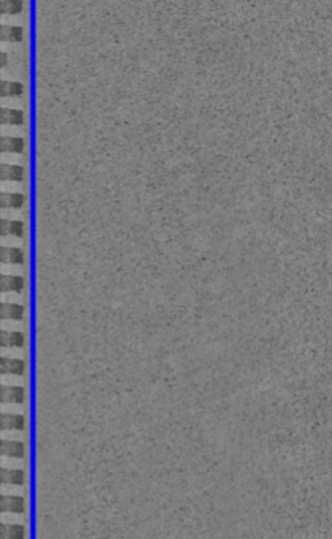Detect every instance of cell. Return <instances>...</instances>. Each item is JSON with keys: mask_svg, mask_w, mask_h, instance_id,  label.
Segmentation results:
<instances>
[{"mask_svg": "<svg viewBox=\"0 0 332 539\" xmlns=\"http://www.w3.org/2000/svg\"><path fill=\"white\" fill-rule=\"evenodd\" d=\"M2 402L4 403H23L26 398V391L21 386H2Z\"/></svg>", "mask_w": 332, "mask_h": 539, "instance_id": "2", "label": "cell"}, {"mask_svg": "<svg viewBox=\"0 0 332 539\" xmlns=\"http://www.w3.org/2000/svg\"><path fill=\"white\" fill-rule=\"evenodd\" d=\"M7 60H8L7 54H5V52H2V57H0V62H2V67H4V65H7Z\"/></svg>", "mask_w": 332, "mask_h": 539, "instance_id": "20", "label": "cell"}, {"mask_svg": "<svg viewBox=\"0 0 332 539\" xmlns=\"http://www.w3.org/2000/svg\"><path fill=\"white\" fill-rule=\"evenodd\" d=\"M0 149H2V152L19 154V152H23V149H24V141L21 138L5 136V138H2V143H0Z\"/></svg>", "mask_w": 332, "mask_h": 539, "instance_id": "11", "label": "cell"}, {"mask_svg": "<svg viewBox=\"0 0 332 539\" xmlns=\"http://www.w3.org/2000/svg\"><path fill=\"white\" fill-rule=\"evenodd\" d=\"M24 204V196L21 193H4L2 207L5 209H19Z\"/></svg>", "mask_w": 332, "mask_h": 539, "instance_id": "15", "label": "cell"}, {"mask_svg": "<svg viewBox=\"0 0 332 539\" xmlns=\"http://www.w3.org/2000/svg\"><path fill=\"white\" fill-rule=\"evenodd\" d=\"M0 176H2V180H23L24 177V169L18 166V165H2V169H0Z\"/></svg>", "mask_w": 332, "mask_h": 539, "instance_id": "13", "label": "cell"}, {"mask_svg": "<svg viewBox=\"0 0 332 539\" xmlns=\"http://www.w3.org/2000/svg\"><path fill=\"white\" fill-rule=\"evenodd\" d=\"M24 316V307L13 302L2 304V318L5 319H21Z\"/></svg>", "mask_w": 332, "mask_h": 539, "instance_id": "14", "label": "cell"}, {"mask_svg": "<svg viewBox=\"0 0 332 539\" xmlns=\"http://www.w3.org/2000/svg\"><path fill=\"white\" fill-rule=\"evenodd\" d=\"M24 471L16 468H4L2 470V482L12 484V486H21L24 484Z\"/></svg>", "mask_w": 332, "mask_h": 539, "instance_id": "12", "label": "cell"}, {"mask_svg": "<svg viewBox=\"0 0 332 539\" xmlns=\"http://www.w3.org/2000/svg\"><path fill=\"white\" fill-rule=\"evenodd\" d=\"M2 539H23L24 526L23 525H2Z\"/></svg>", "mask_w": 332, "mask_h": 539, "instance_id": "17", "label": "cell"}, {"mask_svg": "<svg viewBox=\"0 0 332 539\" xmlns=\"http://www.w3.org/2000/svg\"><path fill=\"white\" fill-rule=\"evenodd\" d=\"M23 29L18 26H2V32L0 37L5 41H21L23 40Z\"/></svg>", "mask_w": 332, "mask_h": 539, "instance_id": "16", "label": "cell"}, {"mask_svg": "<svg viewBox=\"0 0 332 539\" xmlns=\"http://www.w3.org/2000/svg\"><path fill=\"white\" fill-rule=\"evenodd\" d=\"M0 228H2V236L7 237H23L24 234V225L18 220H2Z\"/></svg>", "mask_w": 332, "mask_h": 539, "instance_id": "6", "label": "cell"}, {"mask_svg": "<svg viewBox=\"0 0 332 539\" xmlns=\"http://www.w3.org/2000/svg\"><path fill=\"white\" fill-rule=\"evenodd\" d=\"M0 12L2 15H16L23 12L21 0H0Z\"/></svg>", "mask_w": 332, "mask_h": 539, "instance_id": "18", "label": "cell"}, {"mask_svg": "<svg viewBox=\"0 0 332 539\" xmlns=\"http://www.w3.org/2000/svg\"><path fill=\"white\" fill-rule=\"evenodd\" d=\"M26 370L24 361L16 359V358H4L2 359V373L4 375H16L21 376Z\"/></svg>", "mask_w": 332, "mask_h": 539, "instance_id": "3", "label": "cell"}, {"mask_svg": "<svg viewBox=\"0 0 332 539\" xmlns=\"http://www.w3.org/2000/svg\"><path fill=\"white\" fill-rule=\"evenodd\" d=\"M0 89H2V96H16L23 93V84L16 81H4Z\"/></svg>", "mask_w": 332, "mask_h": 539, "instance_id": "19", "label": "cell"}, {"mask_svg": "<svg viewBox=\"0 0 332 539\" xmlns=\"http://www.w3.org/2000/svg\"><path fill=\"white\" fill-rule=\"evenodd\" d=\"M23 288H24V278L21 275H12V274L2 275V291L18 293Z\"/></svg>", "mask_w": 332, "mask_h": 539, "instance_id": "9", "label": "cell"}, {"mask_svg": "<svg viewBox=\"0 0 332 539\" xmlns=\"http://www.w3.org/2000/svg\"><path fill=\"white\" fill-rule=\"evenodd\" d=\"M26 452L24 445L16 440H4L2 441V454L8 457H23Z\"/></svg>", "mask_w": 332, "mask_h": 539, "instance_id": "7", "label": "cell"}, {"mask_svg": "<svg viewBox=\"0 0 332 539\" xmlns=\"http://www.w3.org/2000/svg\"><path fill=\"white\" fill-rule=\"evenodd\" d=\"M0 121L2 124L8 125H21L24 122V114L19 110H13V107H4L0 113Z\"/></svg>", "mask_w": 332, "mask_h": 539, "instance_id": "10", "label": "cell"}, {"mask_svg": "<svg viewBox=\"0 0 332 539\" xmlns=\"http://www.w3.org/2000/svg\"><path fill=\"white\" fill-rule=\"evenodd\" d=\"M26 425V417L16 413H4L2 414V428L5 430H23Z\"/></svg>", "mask_w": 332, "mask_h": 539, "instance_id": "4", "label": "cell"}, {"mask_svg": "<svg viewBox=\"0 0 332 539\" xmlns=\"http://www.w3.org/2000/svg\"><path fill=\"white\" fill-rule=\"evenodd\" d=\"M2 263L7 264H23L24 252L19 247H2Z\"/></svg>", "mask_w": 332, "mask_h": 539, "instance_id": "5", "label": "cell"}, {"mask_svg": "<svg viewBox=\"0 0 332 539\" xmlns=\"http://www.w3.org/2000/svg\"><path fill=\"white\" fill-rule=\"evenodd\" d=\"M26 509V501L18 495H5L2 497V512L10 514H23Z\"/></svg>", "mask_w": 332, "mask_h": 539, "instance_id": "1", "label": "cell"}, {"mask_svg": "<svg viewBox=\"0 0 332 539\" xmlns=\"http://www.w3.org/2000/svg\"><path fill=\"white\" fill-rule=\"evenodd\" d=\"M2 347L7 348L24 347V336L18 331H5L2 332Z\"/></svg>", "mask_w": 332, "mask_h": 539, "instance_id": "8", "label": "cell"}]
</instances>
